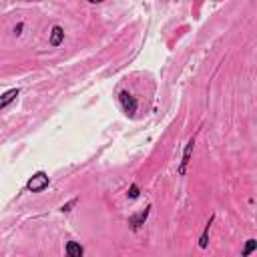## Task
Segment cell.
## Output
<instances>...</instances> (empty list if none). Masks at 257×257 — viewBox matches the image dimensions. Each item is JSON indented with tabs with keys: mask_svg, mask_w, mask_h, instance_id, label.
<instances>
[{
	"mask_svg": "<svg viewBox=\"0 0 257 257\" xmlns=\"http://www.w3.org/2000/svg\"><path fill=\"white\" fill-rule=\"evenodd\" d=\"M62 40H64V30H62V26H52V30H50V38H48V44L50 46H60L62 44Z\"/></svg>",
	"mask_w": 257,
	"mask_h": 257,
	"instance_id": "6",
	"label": "cell"
},
{
	"mask_svg": "<svg viewBox=\"0 0 257 257\" xmlns=\"http://www.w3.org/2000/svg\"><path fill=\"white\" fill-rule=\"evenodd\" d=\"M255 249H257V241H255V239H247V243H245V247H243V253H241V255H243V257H249Z\"/></svg>",
	"mask_w": 257,
	"mask_h": 257,
	"instance_id": "9",
	"label": "cell"
},
{
	"mask_svg": "<svg viewBox=\"0 0 257 257\" xmlns=\"http://www.w3.org/2000/svg\"><path fill=\"white\" fill-rule=\"evenodd\" d=\"M36 2H40V0H36Z\"/></svg>",
	"mask_w": 257,
	"mask_h": 257,
	"instance_id": "14",
	"label": "cell"
},
{
	"mask_svg": "<svg viewBox=\"0 0 257 257\" xmlns=\"http://www.w3.org/2000/svg\"><path fill=\"white\" fill-rule=\"evenodd\" d=\"M86 2H90V4H100L102 0H86Z\"/></svg>",
	"mask_w": 257,
	"mask_h": 257,
	"instance_id": "13",
	"label": "cell"
},
{
	"mask_svg": "<svg viewBox=\"0 0 257 257\" xmlns=\"http://www.w3.org/2000/svg\"><path fill=\"white\" fill-rule=\"evenodd\" d=\"M48 185H50L48 175H46L44 171H38V173H34V175L28 179L26 191H28V193H40V191H44Z\"/></svg>",
	"mask_w": 257,
	"mask_h": 257,
	"instance_id": "1",
	"label": "cell"
},
{
	"mask_svg": "<svg viewBox=\"0 0 257 257\" xmlns=\"http://www.w3.org/2000/svg\"><path fill=\"white\" fill-rule=\"evenodd\" d=\"M76 203H78V197H74V199H70L68 203H64V205L60 207V211H62V213H68V211H72V207H74Z\"/></svg>",
	"mask_w": 257,
	"mask_h": 257,
	"instance_id": "11",
	"label": "cell"
},
{
	"mask_svg": "<svg viewBox=\"0 0 257 257\" xmlns=\"http://www.w3.org/2000/svg\"><path fill=\"white\" fill-rule=\"evenodd\" d=\"M118 102H120V106H122V110H124V114H128V116H133L135 112H137V108H139V102H137V98L128 92V90H118Z\"/></svg>",
	"mask_w": 257,
	"mask_h": 257,
	"instance_id": "2",
	"label": "cell"
},
{
	"mask_svg": "<svg viewBox=\"0 0 257 257\" xmlns=\"http://www.w3.org/2000/svg\"><path fill=\"white\" fill-rule=\"evenodd\" d=\"M213 221H215V215L209 217V221H207V225H205V229H203V233H201V237H199V249H207V245H209V233H211Z\"/></svg>",
	"mask_w": 257,
	"mask_h": 257,
	"instance_id": "7",
	"label": "cell"
},
{
	"mask_svg": "<svg viewBox=\"0 0 257 257\" xmlns=\"http://www.w3.org/2000/svg\"><path fill=\"white\" fill-rule=\"evenodd\" d=\"M151 205H147L143 211H139V213H135V215H131L128 217V227L133 229V231H139L145 223H147V219H149V213H151Z\"/></svg>",
	"mask_w": 257,
	"mask_h": 257,
	"instance_id": "3",
	"label": "cell"
},
{
	"mask_svg": "<svg viewBox=\"0 0 257 257\" xmlns=\"http://www.w3.org/2000/svg\"><path fill=\"white\" fill-rule=\"evenodd\" d=\"M22 28H24V24H22V22H20V24H16V26H14V34H20V32H22Z\"/></svg>",
	"mask_w": 257,
	"mask_h": 257,
	"instance_id": "12",
	"label": "cell"
},
{
	"mask_svg": "<svg viewBox=\"0 0 257 257\" xmlns=\"http://www.w3.org/2000/svg\"><path fill=\"white\" fill-rule=\"evenodd\" d=\"M139 195H141V187H139L137 183H131L128 189H126V197H128V199H137Z\"/></svg>",
	"mask_w": 257,
	"mask_h": 257,
	"instance_id": "10",
	"label": "cell"
},
{
	"mask_svg": "<svg viewBox=\"0 0 257 257\" xmlns=\"http://www.w3.org/2000/svg\"><path fill=\"white\" fill-rule=\"evenodd\" d=\"M18 94H20V88H10V90L2 92V94H0V110H4L6 106H10V104L16 100Z\"/></svg>",
	"mask_w": 257,
	"mask_h": 257,
	"instance_id": "5",
	"label": "cell"
},
{
	"mask_svg": "<svg viewBox=\"0 0 257 257\" xmlns=\"http://www.w3.org/2000/svg\"><path fill=\"white\" fill-rule=\"evenodd\" d=\"M193 149H195V137L189 139V143L185 145V151H183V159H181V165H179V175H185L187 173V167L191 163V155H193Z\"/></svg>",
	"mask_w": 257,
	"mask_h": 257,
	"instance_id": "4",
	"label": "cell"
},
{
	"mask_svg": "<svg viewBox=\"0 0 257 257\" xmlns=\"http://www.w3.org/2000/svg\"><path fill=\"white\" fill-rule=\"evenodd\" d=\"M64 253H66L68 257H82V255H84V249H82L80 243H76V241H68L66 247H64Z\"/></svg>",
	"mask_w": 257,
	"mask_h": 257,
	"instance_id": "8",
	"label": "cell"
}]
</instances>
